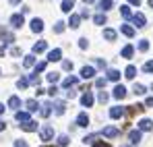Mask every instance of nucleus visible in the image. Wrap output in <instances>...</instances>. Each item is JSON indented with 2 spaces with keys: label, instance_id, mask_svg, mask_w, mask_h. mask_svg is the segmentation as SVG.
Instances as JSON below:
<instances>
[{
  "label": "nucleus",
  "instance_id": "nucleus-1",
  "mask_svg": "<svg viewBox=\"0 0 153 147\" xmlns=\"http://www.w3.org/2000/svg\"><path fill=\"white\" fill-rule=\"evenodd\" d=\"M39 137H42V141H46V143L52 141V139H54V128H52V126H44V128L39 131Z\"/></svg>",
  "mask_w": 153,
  "mask_h": 147
},
{
  "label": "nucleus",
  "instance_id": "nucleus-2",
  "mask_svg": "<svg viewBox=\"0 0 153 147\" xmlns=\"http://www.w3.org/2000/svg\"><path fill=\"white\" fill-rule=\"evenodd\" d=\"M93 101H95V98H93V93H91V91H87V93H83V96H81V106H85V108H91V106H93Z\"/></svg>",
  "mask_w": 153,
  "mask_h": 147
},
{
  "label": "nucleus",
  "instance_id": "nucleus-3",
  "mask_svg": "<svg viewBox=\"0 0 153 147\" xmlns=\"http://www.w3.org/2000/svg\"><path fill=\"white\" fill-rule=\"evenodd\" d=\"M103 137H110V139H114V137H120V128H116V126H105L102 131Z\"/></svg>",
  "mask_w": 153,
  "mask_h": 147
},
{
  "label": "nucleus",
  "instance_id": "nucleus-4",
  "mask_svg": "<svg viewBox=\"0 0 153 147\" xmlns=\"http://www.w3.org/2000/svg\"><path fill=\"white\" fill-rule=\"evenodd\" d=\"M112 96H114L116 99H124L126 98V87H124V85H116L114 91H112Z\"/></svg>",
  "mask_w": 153,
  "mask_h": 147
},
{
  "label": "nucleus",
  "instance_id": "nucleus-5",
  "mask_svg": "<svg viewBox=\"0 0 153 147\" xmlns=\"http://www.w3.org/2000/svg\"><path fill=\"white\" fill-rule=\"evenodd\" d=\"M21 128L25 131V133H33V131H37V122L35 120H25V122H21Z\"/></svg>",
  "mask_w": 153,
  "mask_h": 147
},
{
  "label": "nucleus",
  "instance_id": "nucleus-6",
  "mask_svg": "<svg viewBox=\"0 0 153 147\" xmlns=\"http://www.w3.org/2000/svg\"><path fill=\"white\" fill-rule=\"evenodd\" d=\"M60 58H62V50H60V48L50 50V52H48V60H50V62H58Z\"/></svg>",
  "mask_w": 153,
  "mask_h": 147
},
{
  "label": "nucleus",
  "instance_id": "nucleus-7",
  "mask_svg": "<svg viewBox=\"0 0 153 147\" xmlns=\"http://www.w3.org/2000/svg\"><path fill=\"white\" fill-rule=\"evenodd\" d=\"M132 23L137 25V27H145L147 19H145V15H143V13H137V15H132Z\"/></svg>",
  "mask_w": 153,
  "mask_h": 147
},
{
  "label": "nucleus",
  "instance_id": "nucleus-8",
  "mask_svg": "<svg viewBox=\"0 0 153 147\" xmlns=\"http://www.w3.org/2000/svg\"><path fill=\"white\" fill-rule=\"evenodd\" d=\"M23 23H25V19H23V15H13V17H10V25H13L15 29H19V27H23Z\"/></svg>",
  "mask_w": 153,
  "mask_h": 147
},
{
  "label": "nucleus",
  "instance_id": "nucleus-9",
  "mask_svg": "<svg viewBox=\"0 0 153 147\" xmlns=\"http://www.w3.org/2000/svg\"><path fill=\"white\" fill-rule=\"evenodd\" d=\"M31 31H33V33H42V31H44V21H42V19H33V21H31Z\"/></svg>",
  "mask_w": 153,
  "mask_h": 147
},
{
  "label": "nucleus",
  "instance_id": "nucleus-10",
  "mask_svg": "<svg viewBox=\"0 0 153 147\" xmlns=\"http://www.w3.org/2000/svg\"><path fill=\"white\" fill-rule=\"evenodd\" d=\"M110 116H112L114 120H118V118H122V116H124V110H122L120 106H114V108L110 110Z\"/></svg>",
  "mask_w": 153,
  "mask_h": 147
},
{
  "label": "nucleus",
  "instance_id": "nucleus-11",
  "mask_svg": "<svg viewBox=\"0 0 153 147\" xmlns=\"http://www.w3.org/2000/svg\"><path fill=\"white\" fill-rule=\"evenodd\" d=\"M81 77H83V79H93V77H95V69H93V66H83Z\"/></svg>",
  "mask_w": 153,
  "mask_h": 147
},
{
  "label": "nucleus",
  "instance_id": "nucleus-12",
  "mask_svg": "<svg viewBox=\"0 0 153 147\" xmlns=\"http://www.w3.org/2000/svg\"><path fill=\"white\" fill-rule=\"evenodd\" d=\"M0 40H2L4 44H13V40H15V37H13V35H10L4 27H0Z\"/></svg>",
  "mask_w": 153,
  "mask_h": 147
},
{
  "label": "nucleus",
  "instance_id": "nucleus-13",
  "mask_svg": "<svg viewBox=\"0 0 153 147\" xmlns=\"http://www.w3.org/2000/svg\"><path fill=\"white\" fill-rule=\"evenodd\" d=\"M139 128H141V131H153V122L149 118H141V120H139Z\"/></svg>",
  "mask_w": 153,
  "mask_h": 147
},
{
  "label": "nucleus",
  "instance_id": "nucleus-14",
  "mask_svg": "<svg viewBox=\"0 0 153 147\" xmlns=\"http://www.w3.org/2000/svg\"><path fill=\"white\" fill-rule=\"evenodd\" d=\"M112 6H114V2H112V0H100V2H97V8H100L102 13H105V10H110Z\"/></svg>",
  "mask_w": 153,
  "mask_h": 147
},
{
  "label": "nucleus",
  "instance_id": "nucleus-15",
  "mask_svg": "<svg viewBox=\"0 0 153 147\" xmlns=\"http://www.w3.org/2000/svg\"><path fill=\"white\" fill-rule=\"evenodd\" d=\"M76 83H79V79H76V77H66V79L62 81V87H64V89H71L73 85H76Z\"/></svg>",
  "mask_w": 153,
  "mask_h": 147
},
{
  "label": "nucleus",
  "instance_id": "nucleus-16",
  "mask_svg": "<svg viewBox=\"0 0 153 147\" xmlns=\"http://www.w3.org/2000/svg\"><path fill=\"white\" fill-rule=\"evenodd\" d=\"M54 106H56V108H54V114H56V116H62L64 110H66V104H64V101H56Z\"/></svg>",
  "mask_w": 153,
  "mask_h": 147
},
{
  "label": "nucleus",
  "instance_id": "nucleus-17",
  "mask_svg": "<svg viewBox=\"0 0 153 147\" xmlns=\"http://www.w3.org/2000/svg\"><path fill=\"white\" fill-rule=\"evenodd\" d=\"M141 133H143L141 128H139V131H130V135H128V137H130V143H132V145H137V143L141 141Z\"/></svg>",
  "mask_w": 153,
  "mask_h": 147
},
{
  "label": "nucleus",
  "instance_id": "nucleus-18",
  "mask_svg": "<svg viewBox=\"0 0 153 147\" xmlns=\"http://www.w3.org/2000/svg\"><path fill=\"white\" fill-rule=\"evenodd\" d=\"M19 106H21V99L17 98V96H10V99H8V108H10V110H19Z\"/></svg>",
  "mask_w": 153,
  "mask_h": 147
},
{
  "label": "nucleus",
  "instance_id": "nucleus-19",
  "mask_svg": "<svg viewBox=\"0 0 153 147\" xmlns=\"http://www.w3.org/2000/svg\"><path fill=\"white\" fill-rule=\"evenodd\" d=\"M76 124H79V126H87V124H89V116H87L85 112H81V114L76 116Z\"/></svg>",
  "mask_w": 153,
  "mask_h": 147
},
{
  "label": "nucleus",
  "instance_id": "nucleus-20",
  "mask_svg": "<svg viewBox=\"0 0 153 147\" xmlns=\"http://www.w3.org/2000/svg\"><path fill=\"white\" fill-rule=\"evenodd\" d=\"M73 6H75V0H62V6H60V8H62L64 13H71Z\"/></svg>",
  "mask_w": 153,
  "mask_h": 147
},
{
  "label": "nucleus",
  "instance_id": "nucleus-21",
  "mask_svg": "<svg viewBox=\"0 0 153 147\" xmlns=\"http://www.w3.org/2000/svg\"><path fill=\"white\" fill-rule=\"evenodd\" d=\"M39 114H42L44 118H48L52 114V104H44V108H39Z\"/></svg>",
  "mask_w": 153,
  "mask_h": 147
},
{
  "label": "nucleus",
  "instance_id": "nucleus-22",
  "mask_svg": "<svg viewBox=\"0 0 153 147\" xmlns=\"http://www.w3.org/2000/svg\"><path fill=\"white\" fill-rule=\"evenodd\" d=\"M120 31H122L126 37H134V29H132L130 25H122V27H120Z\"/></svg>",
  "mask_w": 153,
  "mask_h": 147
},
{
  "label": "nucleus",
  "instance_id": "nucleus-23",
  "mask_svg": "<svg viewBox=\"0 0 153 147\" xmlns=\"http://www.w3.org/2000/svg\"><path fill=\"white\" fill-rule=\"evenodd\" d=\"M46 48H48V44H46L44 40H42V42H37V44H33V52H35V54H39V52H44Z\"/></svg>",
  "mask_w": 153,
  "mask_h": 147
},
{
  "label": "nucleus",
  "instance_id": "nucleus-24",
  "mask_svg": "<svg viewBox=\"0 0 153 147\" xmlns=\"http://www.w3.org/2000/svg\"><path fill=\"white\" fill-rule=\"evenodd\" d=\"M103 37H105L108 42H114V40H116V31H114V29H103Z\"/></svg>",
  "mask_w": 153,
  "mask_h": 147
},
{
  "label": "nucleus",
  "instance_id": "nucleus-25",
  "mask_svg": "<svg viewBox=\"0 0 153 147\" xmlns=\"http://www.w3.org/2000/svg\"><path fill=\"white\" fill-rule=\"evenodd\" d=\"M118 79H120V71H114V69L108 71V81H118Z\"/></svg>",
  "mask_w": 153,
  "mask_h": 147
},
{
  "label": "nucleus",
  "instance_id": "nucleus-26",
  "mask_svg": "<svg viewBox=\"0 0 153 147\" xmlns=\"http://www.w3.org/2000/svg\"><path fill=\"white\" fill-rule=\"evenodd\" d=\"M132 91H134V96H145V93H147L145 85H139V83H137V85L132 87Z\"/></svg>",
  "mask_w": 153,
  "mask_h": 147
},
{
  "label": "nucleus",
  "instance_id": "nucleus-27",
  "mask_svg": "<svg viewBox=\"0 0 153 147\" xmlns=\"http://www.w3.org/2000/svg\"><path fill=\"white\" fill-rule=\"evenodd\" d=\"M27 110H29V112H37V110H39V104H37L35 99H29V101H27Z\"/></svg>",
  "mask_w": 153,
  "mask_h": 147
},
{
  "label": "nucleus",
  "instance_id": "nucleus-28",
  "mask_svg": "<svg viewBox=\"0 0 153 147\" xmlns=\"http://www.w3.org/2000/svg\"><path fill=\"white\" fill-rule=\"evenodd\" d=\"M134 75H137V69L130 64V66H126V71H124V77L126 79H134Z\"/></svg>",
  "mask_w": 153,
  "mask_h": 147
},
{
  "label": "nucleus",
  "instance_id": "nucleus-29",
  "mask_svg": "<svg viewBox=\"0 0 153 147\" xmlns=\"http://www.w3.org/2000/svg\"><path fill=\"white\" fill-rule=\"evenodd\" d=\"M68 25H71L73 29H76V27L81 25V17H79V15H73V17H71V21H68Z\"/></svg>",
  "mask_w": 153,
  "mask_h": 147
},
{
  "label": "nucleus",
  "instance_id": "nucleus-30",
  "mask_svg": "<svg viewBox=\"0 0 153 147\" xmlns=\"http://www.w3.org/2000/svg\"><path fill=\"white\" fill-rule=\"evenodd\" d=\"M132 54H134V48H132V46H124L122 56H124V58H132Z\"/></svg>",
  "mask_w": 153,
  "mask_h": 147
},
{
  "label": "nucleus",
  "instance_id": "nucleus-31",
  "mask_svg": "<svg viewBox=\"0 0 153 147\" xmlns=\"http://www.w3.org/2000/svg\"><path fill=\"white\" fill-rule=\"evenodd\" d=\"M120 15H122L124 19H132V13H130L128 6H120Z\"/></svg>",
  "mask_w": 153,
  "mask_h": 147
},
{
  "label": "nucleus",
  "instance_id": "nucleus-32",
  "mask_svg": "<svg viewBox=\"0 0 153 147\" xmlns=\"http://www.w3.org/2000/svg\"><path fill=\"white\" fill-rule=\"evenodd\" d=\"M35 64V56H25V60H23V66L29 69V66H33Z\"/></svg>",
  "mask_w": 153,
  "mask_h": 147
},
{
  "label": "nucleus",
  "instance_id": "nucleus-33",
  "mask_svg": "<svg viewBox=\"0 0 153 147\" xmlns=\"http://www.w3.org/2000/svg\"><path fill=\"white\" fill-rule=\"evenodd\" d=\"M19 122H25V120H29V112H17V116H15Z\"/></svg>",
  "mask_w": 153,
  "mask_h": 147
},
{
  "label": "nucleus",
  "instance_id": "nucleus-34",
  "mask_svg": "<svg viewBox=\"0 0 153 147\" xmlns=\"http://www.w3.org/2000/svg\"><path fill=\"white\" fill-rule=\"evenodd\" d=\"M68 141H71V139H68L66 135H60V137H58V145H60V147H66V145H68Z\"/></svg>",
  "mask_w": 153,
  "mask_h": 147
},
{
  "label": "nucleus",
  "instance_id": "nucleus-35",
  "mask_svg": "<svg viewBox=\"0 0 153 147\" xmlns=\"http://www.w3.org/2000/svg\"><path fill=\"white\" fill-rule=\"evenodd\" d=\"M64 27H66L64 21H58V23L54 25V33H62V31H64Z\"/></svg>",
  "mask_w": 153,
  "mask_h": 147
},
{
  "label": "nucleus",
  "instance_id": "nucleus-36",
  "mask_svg": "<svg viewBox=\"0 0 153 147\" xmlns=\"http://www.w3.org/2000/svg\"><path fill=\"white\" fill-rule=\"evenodd\" d=\"M95 85L102 89V87H105L108 85V77H100V79H95Z\"/></svg>",
  "mask_w": 153,
  "mask_h": 147
},
{
  "label": "nucleus",
  "instance_id": "nucleus-37",
  "mask_svg": "<svg viewBox=\"0 0 153 147\" xmlns=\"http://www.w3.org/2000/svg\"><path fill=\"white\" fill-rule=\"evenodd\" d=\"M143 73H153V60H147L143 64Z\"/></svg>",
  "mask_w": 153,
  "mask_h": 147
},
{
  "label": "nucleus",
  "instance_id": "nucleus-38",
  "mask_svg": "<svg viewBox=\"0 0 153 147\" xmlns=\"http://www.w3.org/2000/svg\"><path fill=\"white\" fill-rule=\"evenodd\" d=\"M139 50H141V52H147V50H149V42H147V40H141V42H139Z\"/></svg>",
  "mask_w": 153,
  "mask_h": 147
},
{
  "label": "nucleus",
  "instance_id": "nucleus-39",
  "mask_svg": "<svg viewBox=\"0 0 153 147\" xmlns=\"http://www.w3.org/2000/svg\"><path fill=\"white\" fill-rule=\"evenodd\" d=\"M27 85H29V79H19L17 81V87L19 89H27Z\"/></svg>",
  "mask_w": 153,
  "mask_h": 147
},
{
  "label": "nucleus",
  "instance_id": "nucleus-40",
  "mask_svg": "<svg viewBox=\"0 0 153 147\" xmlns=\"http://www.w3.org/2000/svg\"><path fill=\"white\" fill-rule=\"evenodd\" d=\"M93 21H95L97 25H103V23H105V15H102V13H100V15H95V17H93Z\"/></svg>",
  "mask_w": 153,
  "mask_h": 147
},
{
  "label": "nucleus",
  "instance_id": "nucleus-41",
  "mask_svg": "<svg viewBox=\"0 0 153 147\" xmlns=\"http://www.w3.org/2000/svg\"><path fill=\"white\" fill-rule=\"evenodd\" d=\"M97 99H100V101H102V104H105V101H108V99H110V96H108V93H105V91H100V96H97Z\"/></svg>",
  "mask_w": 153,
  "mask_h": 147
},
{
  "label": "nucleus",
  "instance_id": "nucleus-42",
  "mask_svg": "<svg viewBox=\"0 0 153 147\" xmlns=\"http://www.w3.org/2000/svg\"><path fill=\"white\" fill-rule=\"evenodd\" d=\"M58 79H60V75H58V73H48V81H50V83H56Z\"/></svg>",
  "mask_w": 153,
  "mask_h": 147
},
{
  "label": "nucleus",
  "instance_id": "nucleus-43",
  "mask_svg": "<svg viewBox=\"0 0 153 147\" xmlns=\"http://www.w3.org/2000/svg\"><path fill=\"white\" fill-rule=\"evenodd\" d=\"M62 69H64V71H73V62H71V60H64V62H62Z\"/></svg>",
  "mask_w": 153,
  "mask_h": 147
},
{
  "label": "nucleus",
  "instance_id": "nucleus-44",
  "mask_svg": "<svg viewBox=\"0 0 153 147\" xmlns=\"http://www.w3.org/2000/svg\"><path fill=\"white\" fill-rule=\"evenodd\" d=\"M42 71H46V62H37L35 64V73H42Z\"/></svg>",
  "mask_w": 153,
  "mask_h": 147
},
{
  "label": "nucleus",
  "instance_id": "nucleus-45",
  "mask_svg": "<svg viewBox=\"0 0 153 147\" xmlns=\"http://www.w3.org/2000/svg\"><path fill=\"white\" fill-rule=\"evenodd\" d=\"M93 147H112V145H110V143H103V141H97V139H95V141H93Z\"/></svg>",
  "mask_w": 153,
  "mask_h": 147
},
{
  "label": "nucleus",
  "instance_id": "nucleus-46",
  "mask_svg": "<svg viewBox=\"0 0 153 147\" xmlns=\"http://www.w3.org/2000/svg\"><path fill=\"white\" fill-rule=\"evenodd\" d=\"M87 46H89V42H87L85 37H83V40H79V48H81V50H85Z\"/></svg>",
  "mask_w": 153,
  "mask_h": 147
},
{
  "label": "nucleus",
  "instance_id": "nucleus-47",
  "mask_svg": "<svg viewBox=\"0 0 153 147\" xmlns=\"http://www.w3.org/2000/svg\"><path fill=\"white\" fill-rule=\"evenodd\" d=\"M95 66L97 69H105V60H95Z\"/></svg>",
  "mask_w": 153,
  "mask_h": 147
},
{
  "label": "nucleus",
  "instance_id": "nucleus-48",
  "mask_svg": "<svg viewBox=\"0 0 153 147\" xmlns=\"http://www.w3.org/2000/svg\"><path fill=\"white\" fill-rule=\"evenodd\" d=\"M48 93H50V96H56V93H58V87H56V85H52L50 89H48Z\"/></svg>",
  "mask_w": 153,
  "mask_h": 147
},
{
  "label": "nucleus",
  "instance_id": "nucleus-49",
  "mask_svg": "<svg viewBox=\"0 0 153 147\" xmlns=\"http://www.w3.org/2000/svg\"><path fill=\"white\" fill-rule=\"evenodd\" d=\"M15 147H29L25 143V141H21V139H19V141H15Z\"/></svg>",
  "mask_w": 153,
  "mask_h": 147
},
{
  "label": "nucleus",
  "instance_id": "nucleus-50",
  "mask_svg": "<svg viewBox=\"0 0 153 147\" xmlns=\"http://www.w3.org/2000/svg\"><path fill=\"white\" fill-rule=\"evenodd\" d=\"M66 96H68V98H75L76 91H75V89H68V91H66Z\"/></svg>",
  "mask_w": 153,
  "mask_h": 147
},
{
  "label": "nucleus",
  "instance_id": "nucleus-51",
  "mask_svg": "<svg viewBox=\"0 0 153 147\" xmlns=\"http://www.w3.org/2000/svg\"><path fill=\"white\" fill-rule=\"evenodd\" d=\"M145 106H147V108H153V98L147 99V101H145Z\"/></svg>",
  "mask_w": 153,
  "mask_h": 147
},
{
  "label": "nucleus",
  "instance_id": "nucleus-52",
  "mask_svg": "<svg viewBox=\"0 0 153 147\" xmlns=\"http://www.w3.org/2000/svg\"><path fill=\"white\" fill-rule=\"evenodd\" d=\"M128 2H130V4H137V6L141 4V0H128Z\"/></svg>",
  "mask_w": 153,
  "mask_h": 147
},
{
  "label": "nucleus",
  "instance_id": "nucleus-53",
  "mask_svg": "<svg viewBox=\"0 0 153 147\" xmlns=\"http://www.w3.org/2000/svg\"><path fill=\"white\" fill-rule=\"evenodd\" d=\"M4 128H6V124H4L2 120H0V131H4Z\"/></svg>",
  "mask_w": 153,
  "mask_h": 147
},
{
  "label": "nucleus",
  "instance_id": "nucleus-54",
  "mask_svg": "<svg viewBox=\"0 0 153 147\" xmlns=\"http://www.w3.org/2000/svg\"><path fill=\"white\" fill-rule=\"evenodd\" d=\"M19 2H21V0H10V4H19Z\"/></svg>",
  "mask_w": 153,
  "mask_h": 147
},
{
  "label": "nucleus",
  "instance_id": "nucleus-55",
  "mask_svg": "<svg viewBox=\"0 0 153 147\" xmlns=\"http://www.w3.org/2000/svg\"><path fill=\"white\" fill-rule=\"evenodd\" d=\"M0 56H4V48L2 46H0Z\"/></svg>",
  "mask_w": 153,
  "mask_h": 147
},
{
  "label": "nucleus",
  "instance_id": "nucleus-56",
  "mask_svg": "<svg viewBox=\"0 0 153 147\" xmlns=\"http://www.w3.org/2000/svg\"><path fill=\"white\" fill-rule=\"evenodd\" d=\"M83 2H85V4H91V2H93V0H83Z\"/></svg>",
  "mask_w": 153,
  "mask_h": 147
},
{
  "label": "nucleus",
  "instance_id": "nucleus-57",
  "mask_svg": "<svg viewBox=\"0 0 153 147\" xmlns=\"http://www.w3.org/2000/svg\"><path fill=\"white\" fill-rule=\"evenodd\" d=\"M2 112H4V106H2V104H0V114H2Z\"/></svg>",
  "mask_w": 153,
  "mask_h": 147
},
{
  "label": "nucleus",
  "instance_id": "nucleus-58",
  "mask_svg": "<svg viewBox=\"0 0 153 147\" xmlns=\"http://www.w3.org/2000/svg\"><path fill=\"white\" fill-rule=\"evenodd\" d=\"M149 6H151V8H153V0H149Z\"/></svg>",
  "mask_w": 153,
  "mask_h": 147
},
{
  "label": "nucleus",
  "instance_id": "nucleus-59",
  "mask_svg": "<svg viewBox=\"0 0 153 147\" xmlns=\"http://www.w3.org/2000/svg\"><path fill=\"white\" fill-rule=\"evenodd\" d=\"M151 89H153V87H151Z\"/></svg>",
  "mask_w": 153,
  "mask_h": 147
}]
</instances>
